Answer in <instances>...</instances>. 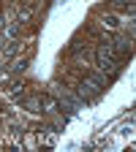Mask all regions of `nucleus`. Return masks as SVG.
Listing matches in <instances>:
<instances>
[{
    "label": "nucleus",
    "instance_id": "7",
    "mask_svg": "<svg viewBox=\"0 0 136 152\" xmlns=\"http://www.w3.org/2000/svg\"><path fill=\"white\" fill-rule=\"evenodd\" d=\"M112 3H117V6H128V8H131V6H133V0H112Z\"/></svg>",
    "mask_w": 136,
    "mask_h": 152
},
{
    "label": "nucleus",
    "instance_id": "5",
    "mask_svg": "<svg viewBox=\"0 0 136 152\" xmlns=\"http://www.w3.org/2000/svg\"><path fill=\"white\" fill-rule=\"evenodd\" d=\"M44 106H46L44 111H54V109H57V101H52V98H46V101H44Z\"/></svg>",
    "mask_w": 136,
    "mask_h": 152
},
{
    "label": "nucleus",
    "instance_id": "6",
    "mask_svg": "<svg viewBox=\"0 0 136 152\" xmlns=\"http://www.w3.org/2000/svg\"><path fill=\"white\" fill-rule=\"evenodd\" d=\"M104 25H109V27H114V25H117V16H104Z\"/></svg>",
    "mask_w": 136,
    "mask_h": 152
},
{
    "label": "nucleus",
    "instance_id": "2",
    "mask_svg": "<svg viewBox=\"0 0 136 152\" xmlns=\"http://www.w3.org/2000/svg\"><path fill=\"white\" fill-rule=\"evenodd\" d=\"M95 60H98V68L106 71V73H117V71H120L117 54H114V49H112L109 41H104V44L98 46V52H95Z\"/></svg>",
    "mask_w": 136,
    "mask_h": 152
},
{
    "label": "nucleus",
    "instance_id": "1",
    "mask_svg": "<svg viewBox=\"0 0 136 152\" xmlns=\"http://www.w3.org/2000/svg\"><path fill=\"white\" fill-rule=\"evenodd\" d=\"M106 84H109V79H106L104 73L85 76V79H82V84H79V101H85V103H87V101H98Z\"/></svg>",
    "mask_w": 136,
    "mask_h": 152
},
{
    "label": "nucleus",
    "instance_id": "3",
    "mask_svg": "<svg viewBox=\"0 0 136 152\" xmlns=\"http://www.w3.org/2000/svg\"><path fill=\"white\" fill-rule=\"evenodd\" d=\"M112 44V49H114V54H125V52H131V41L125 35H117L114 41H109Z\"/></svg>",
    "mask_w": 136,
    "mask_h": 152
},
{
    "label": "nucleus",
    "instance_id": "4",
    "mask_svg": "<svg viewBox=\"0 0 136 152\" xmlns=\"http://www.w3.org/2000/svg\"><path fill=\"white\" fill-rule=\"evenodd\" d=\"M25 106H27L30 111H41V101H38V98H27V101H25Z\"/></svg>",
    "mask_w": 136,
    "mask_h": 152
}]
</instances>
